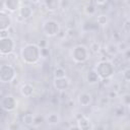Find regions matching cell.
I'll return each instance as SVG.
<instances>
[{"label":"cell","mask_w":130,"mask_h":130,"mask_svg":"<svg viewBox=\"0 0 130 130\" xmlns=\"http://www.w3.org/2000/svg\"><path fill=\"white\" fill-rule=\"evenodd\" d=\"M46 122H47L49 125H52V126L58 125V124L61 122V118H60V116H59L58 113L53 112V113H50V114L47 115V117H46Z\"/></svg>","instance_id":"cell-16"},{"label":"cell","mask_w":130,"mask_h":130,"mask_svg":"<svg viewBox=\"0 0 130 130\" xmlns=\"http://www.w3.org/2000/svg\"><path fill=\"white\" fill-rule=\"evenodd\" d=\"M1 57H2V55H0V59H1Z\"/></svg>","instance_id":"cell-33"},{"label":"cell","mask_w":130,"mask_h":130,"mask_svg":"<svg viewBox=\"0 0 130 130\" xmlns=\"http://www.w3.org/2000/svg\"><path fill=\"white\" fill-rule=\"evenodd\" d=\"M67 130H80V129L78 128V126H77V125H71Z\"/></svg>","instance_id":"cell-30"},{"label":"cell","mask_w":130,"mask_h":130,"mask_svg":"<svg viewBox=\"0 0 130 130\" xmlns=\"http://www.w3.org/2000/svg\"><path fill=\"white\" fill-rule=\"evenodd\" d=\"M43 31L48 37H55L60 31V24L55 19H48L43 23Z\"/></svg>","instance_id":"cell-5"},{"label":"cell","mask_w":130,"mask_h":130,"mask_svg":"<svg viewBox=\"0 0 130 130\" xmlns=\"http://www.w3.org/2000/svg\"><path fill=\"white\" fill-rule=\"evenodd\" d=\"M122 105L125 107H128L130 105V94L129 93H124L122 95Z\"/></svg>","instance_id":"cell-25"},{"label":"cell","mask_w":130,"mask_h":130,"mask_svg":"<svg viewBox=\"0 0 130 130\" xmlns=\"http://www.w3.org/2000/svg\"><path fill=\"white\" fill-rule=\"evenodd\" d=\"M94 130H106V128L104 126H98L94 128Z\"/></svg>","instance_id":"cell-31"},{"label":"cell","mask_w":130,"mask_h":130,"mask_svg":"<svg viewBox=\"0 0 130 130\" xmlns=\"http://www.w3.org/2000/svg\"><path fill=\"white\" fill-rule=\"evenodd\" d=\"M96 22H98V24H101V25L107 24V22H108V17H107V15H105V14L99 15V16L96 17Z\"/></svg>","instance_id":"cell-23"},{"label":"cell","mask_w":130,"mask_h":130,"mask_svg":"<svg viewBox=\"0 0 130 130\" xmlns=\"http://www.w3.org/2000/svg\"><path fill=\"white\" fill-rule=\"evenodd\" d=\"M45 5H46V7H47L48 10L52 11V10L57 9V7L59 5V2H56V1H46L45 2Z\"/></svg>","instance_id":"cell-21"},{"label":"cell","mask_w":130,"mask_h":130,"mask_svg":"<svg viewBox=\"0 0 130 130\" xmlns=\"http://www.w3.org/2000/svg\"><path fill=\"white\" fill-rule=\"evenodd\" d=\"M0 107L6 112H12L17 107V101L12 94H6L1 98Z\"/></svg>","instance_id":"cell-7"},{"label":"cell","mask_w":130,"mask_h":130,"mask_svg":"<svg viewBox=\"0 0 130 130\" xmlns=\"http://www.w3.org/2000/svg\"><path fill=\"white\" fill-rule=\"evenodd\" d=\"M34 13L32 7L28 5L27 3H21L19 9H18V14L22 19H28Z\"/></svg>","instance_id":"cell-11"},{"label":"cell","mask_w":130,"mask_h":130,"mask_svg":"<svg viewBox=\"0 0 130 130\" xmlns=\"http://www.w3.org/2000/svg\"><path fill=\"white\" fill-rule=\"evenodd\" d=\"M77 102H78L79 106H81V107H88L92 102V95H91V93H89L87 91L80 92L78 94Z\"/></svg>","instance_id":"cell-12"},{"label":"cell","mask_w":130,"mask_h":130,"mask_svg":"<svg viewBox=\"0 0 130 130\" xmlns=\"http://www.w3.org/2000/svg\"><path fill=\"white\" fill-rule=\"evenodd\" d=\"M14 48L15 43L12 38H10L9 36L5 38H0V55H9L14 51Z\"/></svg>","instance_id":"cell-6"},{"label":"cell","mask_w":130,"mask_h":130,"mask_svg":"<svg viewBox=\"0 0 130 130\" xmlns=\"http://www.w3.org/2000/svg\"><path fill=\"white\" fill-rule=\"evenodd\" d=\"M76 120H77V126L80 130H92L93 129L90 120L86 116L79 114L76 116Z\"/></svg>","instance_id":"cell-9"},{"label":"cell","mask_w":130,"mask_h":130,"mask_svg":"<svg viewBox=\"0 0 130 130\" xmlns=\"http://www.w3.org/2000/svg\"><path fill=\"white\" fill-rule=\"evenodd\" d=\"M20 57L26 64H36L41 58V48L34 43L26 44L20 50Z\"/></svg>","instance_id":"cell-1"},{"label":"cell","mask_w":130,"mask_h":130,"mask_svg":"<svg viewBox=\"0 0 130 130\" xmlns=\"http://www.w3.org/2000/svg\"><path fill=\"white\" fill-rule=\"evenodd\" d=\"M85 78H86V81H87L88 84H95V83H98L100 81V77H99V75H98V73L95 72L94 69L88 70L86 72Z\"/></svg>","instance_id":"cell-14"},{"label":"cell","mask_w":130,"mask_h":130,"mask_svg":"<svg viewBox=\"0 0 130 130\" xmlns=\"http://www.w3.org/2000/svg\"><path fill=\"white\" fill-rule=\"evenodd\" d=\"M0 93H1V90H0Z\"/></svg>","instance_id":"cell-34"},{"label":"cell","mask_w":130,"mask_h":130,"mask_svg":"<svg viewBox=\"0 0 130 130\" xmlns=\"http://www.w3.org/2000/svg\"><path fill=\"white\" fill-rule=\"evenodd\" d=\"M0 7H3V2L2 1H0Z\"/></svg>","instance_id":"cell-32"},{"label":"cell","mask_w":130,"mask_h":130,"mask_svg":"<svg viewBox=\"0 0 130 130\" xmlns=\"http://www.w3.org/2000/svg\"><path fill=\"white\" fill-rule=\"evenodd\" d=\"M107 96H108L110 100H111V99H116V98H118V91H115V90L111 89V90H109Z\"/></svg>","instance_id":"cell-28"},{"label":"cell","mask_w":130,"mask_h":130,"mask_svg":"<svg viewBox=\"0 0 130 130\" xmlns=\"http://www.w3.org/2000/svg\"><path fill=\"white\" fill-rule=\"evenodd\" d=\"M109 102H110V99L108 96H103L100 99V105L101 106H106L109 104Z\"/></svg>","instance_id":"cell-29"},{"label":"cell","mask_w":130,"mask_h":130,"mask_svg":"<svg viewBox=\"0 0 130 130\" xmlns=\"http://www.w3.org/2000/svg\"><path fill=\"white\" fill-rule=\"evenodd\" d=\"M94 70L98 73L100 79H108V78H111L113 76L114 71H115V67L111 61L102 60V61L98 62Z\"/></svg>","instance_id":"cell-2"},{"label":"cell","mask_w":130,"mask_h":130,"mask_svg":"<svg viewBox=\"0 0 130 130\" xmlns=\"http://www.w3.org/2000/svg\"><path fill=\"white\" fill-rule=\"evenodd\" d=\"M84 11H85V13H86L87 15H93V14H95V12H96V7L94 6L93 2L88 3V4L85 6Z\"/></svg>","instance_id":"cell-19"},{"label":"cell","mask_w":130,"mask_h":130,"mask_svg":"<svg viewBox=\"0 0 130 130\" xmlns=\"http://www.w3.org/2000/svg\"><path fill=\"white\" fill-rule=\"evenodd\" d=\"M16 76L15 68L10 64H2L0 65V82L9 83Z\"/></svg>","instance_id":"cell-4"},{"label":"cell","mask_w":130,"mask_h":130,"mask_svg":"<svg viewBox=\"0 0 130 130\" xmlns=\"http://www.w3.org/2000/svg\"><path fill=\"white\" fill-rule=\"evenodd\" d=\"M116 48H117V52L119 53H125L127 50H129V46L126 42H120L116 45Z\"/></svg>","instance_id":"cell-20"},{"label":"cell","mask_w":130,"mask_h":130,"mask_svg":"<svg viewBox=\"0 0 130 130\" xmlns=\"http://www.w3.org/2000/svg\"><path fill=\"white\" fill-rule=\"evenodd\" d=\"M53 85L57 90L60 91H65L68 86L70 85V80L67 77H62V78H54Z\"/></svg>","instance_id":"cell-10"},{"label":"cell","mask_w":130,"mask_h":130,"mask_svg":"<svg viewBox=\"0 0 130 130\" xmlns=\"http://www.w3.org/2000/svg\"><path fill=\"white\" fill-rule=\"evenodd\" d=\"M12 24L11 16L4 10H0V31L8 30Z\"/></svg>","instance_id":"cell-8"},{"label":"cell","mask_w":130,"mask_h":130,"mask_svg":"<svg viewBox=\"0 0 130 130\" xmlns=\"http://www.w3.org/2000/svg\"><path fill=\"white\" fill-rule=\"evenodd\" d=\"M34 91H35V88L29 83H24L20 87V94L24 98H30L34 94Z\"/></svg>","instance_id":"cell-15"},{"label":"cell","mask_w":130,"mask_h":130,"mask_svg":"<svg viewBox=\"0 0 130 130\" xmlns=\"http://www.w3.org/2000/svg\"><path fill=\"white\" fill-rule=\"evenodd\" d=\"M89 50H90L91 52H93V53L100 52V50H101V45H100V43H99V42H92V43L90 44Z\"/></svg>","instance_id":"cell-24"},{"label":"cell","mask_w":130,"mask_h":130,"mask_svg":"<svg viewBox=\"0 0 130 130\" xmlns=\"http://www.w3.org/2000/svg\"><path fill=\"white\" fill-rule=\"evenodd\" d=\"M71 58L76 63H83L89 58V51L84 45H76L72 48Z\"/></svg>","instance_id":"cell-3"},{"label":"cell","mask_w":130,"mask_h":130,"mask_svg":"<svg viewBox=\"0 0 130 130\" xmlns=\"http://www.w3.org/2000/svg\"><path fill=\"white\" fill-rule=\"evenodd\" d=\"M34 117H35L34 114H30V113L24 114L22 116V123L24 125H27V126L32 125V123H34Z\"/></svg>","instance_id":"cell-18"},{"label":"cell","mask_w":130,"mask_h":130,"mask_svg":"<svg viewBox=\"0 0 130 130\" xmlns=\"http://www.w3.org/2000/svg\"><path fill=\"white\" fill-rule=\"evenodd\" d=\"M22 2L19 0H6L3 2V8L5 10H8L9 12H15L18 11L20 5Z\"/></svg>","instance_id":"cell-13"},{"label":"cell","mask_w":130,"mask_h":130,"mask_svg":"<svg viewBox=\"0 0 130 130\" xmlns=\"http://www.w3.org/2000/svg\"><path fill=\"white\" fill-rule=\"evenodd\" d=\"M62 77H66V71L63 67L57 66L54 70V78H62Z\"/></svg>","instance_id":"cell-17"},{"label":"cell","mask_w":130,"mask_h":130,"mask_svg":"<svg viewBox=\"0 0 130 130\" xmlns=\"http://www.w3.org/2000/svg\"><path fill=\"white\" fill-rule=\"evenodd\" d=\"M115 114H116V116H118V117L124 116V115H125V109H124V107L122 106V107L117 108V109L115 110Z\"/></svg>","instance_id":"cell-27"},{"label":"cell","mask_w":130,"mask_h":130,"mask_svg":"<svg viewBox=\"0 0 130 130\" xmlns=\"http://www.w3.org/2000/svg\"><path fill=\"white\" fill-rule=\"evenodd\" d=\"M44 121H45V118H44L42 115H35L32 125H35V126H40Z\"/></svg>","instance_id":"cell-22"},{"label":"cell","mask_w":130,"mask_h":130,"mask_svg":"<svg viewBox=\"0 0 130 130\" xmlns=\"http://www.w3.org/2000/svg\"><path fill=\"white\" fill-rule=\"evenodd\" d=\"M122 76H123V79L126 81V82H129L130 80V69L129 68H125L122 72Z\"/></svg>","instance_id":"cell-26"}]
</instances>
